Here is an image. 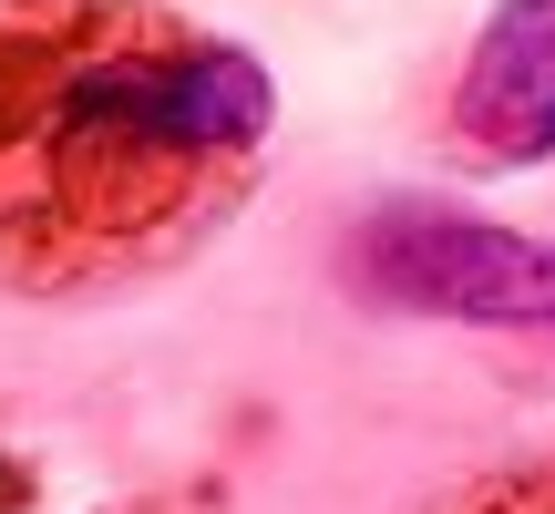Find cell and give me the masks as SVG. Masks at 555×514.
<instances>
[{
    "mask_svg": "<svg viewBox=\"0 0 555 514\" xmlns=\"http://www.w3.org/2000/svg\"><path fill=\"white\" fill-rule=\"evenodd\" d=\"M453 155L474 176H515L555 155V0H504L453 82Z\"/></svg>",
    "mask_w": 555,
    "mask_h": 514,
    "instance_id": "3",
    "label": "cell"
},
{
    "mask_svg": "<svg viewBox=\"0 0 555 514\" xmlns=\"http://www.w3.org/2000/svg\"><path fill=\"white\" fill-rule=\"evenodd\" d=\"M278 134L258 52L155 0H0V288L155 268Z\"/></svg>",
    "mask_w": 555,
    "mask_h": 514,
    "instance_id": "1",
    "label": "cell"
},
{
    "mask_svg": "<svg viewBox=\"0 0 555 514\" xmlns=\"http://www.w3.org/2000/svg\"><path fill=\"white\" fill-rule=\"evenodd\" d=\"M463 514H555V463H535V474H494L483 494H463Z\"/></svg>",
    "mask_w": 555,
    "mask_h": 514,
    "instance_id": "4",
    "label": "cell"
},
{
    "mask_svg": "<svg viewBox=\"0 0 555 514\" xmlns=\"http://www.w3.org/2000/svg\"><path fill=\"white\" fill-rule=\"evenodd\" d=\"M350 278L391 309L474 319V330H555V237L453 217V206H371L350 237Z\"/></svg>",
    "mask_w": 555,
    "mask_h": 514,
    "instance_id": "2",
    "label": "cell"
}]
</instances>
